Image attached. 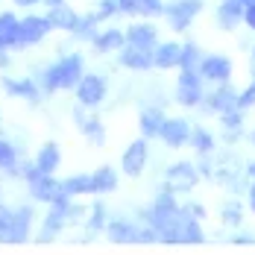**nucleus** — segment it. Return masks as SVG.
Here are the masks:
<instances>
[{
    "label": "nucleus",
    "instance_id": "1",
    "mask_svg": "<svg viewBox=\"0 0 255 255\" xmlns=\"http://www.w3.org/2000/svg\"><path fill=\"white\" fill-rule=\"evenodd\" d=\"M82 79V56L71 53L65 59H59L56 65H50L44 71V88L47 91H62V88H77V82Z\"/></svg>",
    "mask_w": 255,
    "mask_h": 255
},
{
    "label": "nucleus",
    "instance_id": "2",
    "mask_svg": "<svg viewBox=\"0 0 255 255\" xmlns=\"http://www.w3.org/2000/svg\"><path fill=\"white\" fill-rule=\"evenodd\" d=\"M24 176H26V182H29L32 197H35V200H41V203H56V200L68 197V194H65V188H62V182H56L53 173H41V170H38V164H26Z\"/></svg>",
    "mask_w": 255,
    "mask_h": 255
},
{
    "label": "nucleus",
    "instance_id": "3",
    "mask_svg": "<svg viewBox=\"0 0 255 255\" xmlns=\"http://www.w3.org/2000/svg\"><path fill=\"white\" fill-rule=\"evenodd\" d=\"M106 91H109V82H106V77H100V74H82V79L77 82V100H79V106H85V109L100 106V103L106 100Z\"/></svg>",
    "mask_w": 255,
    "mask_h": 255
},
{
    "label": "nucleus",
    "instance_id": "4",
    "mask_svg": "<svg viewBox=\"0 0 255 255\" xmlns=\"http://www.w3.org/2000/svg\"><path fill=\"white\" fill-rule=\"evenodd\" d=\"M53 29L50 18L44 15H26L24 21H21V26H18V44H35V41H41L47 32Z\"/></svg>",
    "mask_w": 255,
    "mask_h": 255
},
{
    "label": "nucleus",
    "instance_id": "5",
    "mask_svg": "<svg viewBox=\"0 0 255 255\" xmlns=\"http://www.w3.org/2000/svg\"><path fill=\"white\" fill-rule=\"evenodd\" d=\"M147 155H150V150H147V138L132 141V144L127 147V153H124V158H121L124 173H127V176H141V170L147 167Z\"/></svg>",
    "mask_w": 255,
    "mask_h": 255
},
{
    "label": "nucleus",
    "instance_id": "6",
    "mask_svg": "<svg viewBox=\"0 0 255 255\" xmlns=\"http://www.w3.org/2000/svg\"><path fill=\"white\" fill-rule=\"evenodd\" d=\"M121 65L124 68H132V71H147L153 68V47H138V44H124L121 47Z\"/></svg>",
    "mask_w": 255,
    "mask_h": 255
},
{
    "label": "nucleus",
    "instance_id": "7",
    "mask_svg": "<svg viewBox=\"0 0 255 255\" xmlns=\"http://www.w3.org/2000/svg\"><path fill=\"white\" fill-rule=\"evenodd\" d=\"M29 226H32V208L29 205H21L12 211V223H9V235H6V244H21L29 235Z\"/></svg>",
    "mask_w": 255,
    "mask_h": 255
},
{
    "label": "nucleus",
    "instance_id": "8",
    "mask_svg": "<svg viewBox=\"0 0 255 255\" xmlns=\"http://www.w3.org/2000/svg\"><path fill=\"white\" fill-rule=\"evenodd\" d=\"M200 9H203L200 0H179V3H173V6H167L164 12H167V18H170L173 29H185V26L191 24V18H194Z\"/></svg>",
    "mask_w": 255,
    "mask_h": 255
},
{
    "label": "nucleus",
    "instance_id": "9",
    "mask_svg": "<svg viewBox=\"0 0 255 255\" xmlns=\"http://www.w3.org/2000/svg\"><path fill=\"white\" fill-rule=\"evenodd\" d=\"M194 182H197V173H194V167L188 161H179L167 170V188L170 191H191Z\"/></svg>",
    "mask_w": 255,
    "mask_h": 255
},
{
    "label": "nucleus",
    "instance_id": "10",
    "mask_svg": "<svg viewBox=\"0 0 255 255\" xmlns=\"http://www.w3.org/2000/svg\"><path fill=\"white\" fill-rule=\"evenodd\" d=\"M161 138H164V144L167 147H182L188 138H191V127L185 124V121H179V118H164V124H161V132H158Z\"/></svg>",
    "mask_w": 255,
    "mask_h": 255
},
{
    "label": "nucleus",
    "instance_id": "11",
    "mask_svg": "<svg viewBox=\"0 0 255 255\" xmlns=\"http://www.w3.org/2000/svg\"><path fill=\"white\" fill-rule=\"evenodd\" d=\"M203 97V91H200V77H197V71H185L182 77H179V103L182 106H197Z\"/></svg>",
    "mask_w": 255,
    "mask_h": 255
},
{
    "label": "nucleus",
    "instance_id": "12",
    "mask_svg": "<svg viewBox=\"0 0 255 255\" xmlns=\"http://www.w3.org/2000/svg\"><path fill=\"white\" fill-rule=\"evenodd\" d=\"M77 118V127H79V132L91 141V144H106V127L100 124V118H94V115H85V112H77L74 115Z\"/></svg>",
    "mask_w": 255,
    "mask_h": 255
},
{
    "label": "nucleus",
    "instance_id": "13",
    "mask_svg": "<svg viewBox=\"0 0 255 255\" xmlns=\"http://www.w3.org/2000/svg\"><path fill=\"white\" fill-rule=\"evenodd\" d=\"M200 74H203L205 79L226 82L229 74H232V65H229V59H223V56H208V59L200 62Z\"/></svg>",
    "mask_w": 255,
    "mask_h": 255
},
{
    "label": "nucleus",
    "instance_id": "14",
    "mask_svg": "<svg viewBox=\"0 0 255 255\" xmlns=\"http://www.w3.org/2000/svg\"><path fill=\"white\" fill-rule=\"evenodd\" d=\"M47 18H50V24L56 29H68V32H74L79 24V15L68 6V3H59V6H50V12H47Z\"/></svg>",
    "mask_w": 255,
    "mask_h": 255
},
{
    "label": "nucleus",
    "instance_id": "15",
    "mask_svg": "<svg viewBox=\"0 0 255 255\" xmlns=\"http://www.w3.org/2000/svg\"><path fill=\"white\" fill-rule=\"evenodd\" d=\"M153 59L155 68H176V65H182V47L173 41L158 44V47H153Z\"/></svg>",
    "mask_w": 255,
    "mask_h": 255
},
{
    "label": "nucleus",
    "instance_id": "16",
    "mask_svg": "<svg viewBox=\"0 0 255 255\" xmlns=\"http://www.w3.org/2000/svg\"><path fill=\"white\" fill-rule=\"evenodd\" d=\"M35 164H38L41 173H53V170L62 164V150H59V144L47 141V144L38 150V155H35Z\"/></svg>",
    "mask_w": 255,
    "mask_h": 255
},
{
    "label": "nucleus",
    "instance_id": "17",
    "mask_svg": "<svg viewBox=\"0 0 255 255\" xmlns=\"http://www.w3.org/2000/svg\"><path fill=\"white\" fill-rule=\"evenodd\" d=\"M106 229H109V235H112V241H118V244L141 241V229L132 226L129 220H112V223H106Z\"/></svg>",
    "mask_w": 255,
    "mask_h": 255
},
{
    "label": "nucleus",
    "instance_id": "18",
    "mask_svg": "<svg viewBox=\"0 0 255 255\" xmlns=\"http://www.w3.org/2000/svg\"><path fill=\"white\" fill-rule=\"evenodd\" d=\"M155 26L153 24H132L127 29V44H138V47H155Z\"/></svg>",
    "mask_w": 255,
    "mask_h": 255
},
{
    "label": "nucleus",
    "instance_id": "19",
    "mask_svg": "<svg viewBox=\"0 0 255 255\" xmlns=\"http://www.w3.org/2000/svg\"><path fill=\"white\" fill-rule=\"evenodd\" d=\"M3 88L12 94V97H26V100H38V88L32 79H12V77H3Z\"/></svg>",
    "mask_w": 255,
    "mask_h": 255
},
{
    "label": "nucleus",
    "instance_id": "20",
    "mask_svg": "<svg viewBox=\"0 0 255 255\" xmlns=\"http://www.w3.org/2000/svg\"><path fill=\"white\" fill-rule=\"evenodd\" d=\"M91 185H94V194H109V191H115V188H118V173H115V167H109V164L97 167V170L91 173Z\"/></svg>",
    "mask_w": 255,
    "mask_h": 255
},
{
    "label": "nucleus",
    "instance_id": "21",
    "mask_svg": "<svg viewBox=\"0 0 255 255\" xmlns=\"http://www.w3.org/2000/svg\"><path fill=\"white\" fill-rule=\"evenodd\" d=\"M18 26H21V21L12 12H3L0 15V44L3 47H15L18 44Z\"/></svg>",
    "mask_w": 255,
    "mask_h": 255
},
{
    "label": "nucleus",
    "instance_id": "22",
    "mask_svg": "<svg viewBox=\"0 0 255 255\" xmlns=\"http://www.w3.org/2000/svg\"><path fill=\"white\" fill-rule=\"evenodd\" d=\"M127 44V32H121V29H106L100 35H94V47L100 53H109V50H121Z\"/></svg>",
    "mask_w": 255,
    "mask_h": 255
},
{
    "label": "nucleus",
    "instance_id": "23",
    "mask_svg": "<svg viewBox=\"0 0 255 255\" xmlns=\"http://www.w3.org/2000/svg\"><path fill=\"white\" fill-rule=\"evenodd\" d=\"M161 124H164V115L158 109H144L141 112V132H144V138L158 135L161 132Z\"/></svg>",
    "mask_w": 255,
    "mask_h": 255
},
{
    "label": "nucleus",
    "instance_id": "24",
    "mask_svg": "<svg viewBox=\"0 0 255 255\" xmlns=\"http://www.w3.org/2000/svg\"><path fill=\"white\" fill-rule=\"evenodd\" d=\"M62 188H65V194H68V197H79V194H94L91 176H85V173L65 179V182H62Z\"/></svg>",
    "mask_w": 255,
    "mask_h": 255
},
{
    "label": "nucleus",
    "instance_id": "25",
    "mask_svg": "<svg viewBox=\"0 0 255 255\" xmlns=\"http://www.w3.org/2000/svg\"><path fill=\"white\" fill-rule=\"evenodd\" d=\"M208 106H211V109H217V112H229V109H235V106H238V94L232 91L229 85H223L220 91H214V94H211Z\"/></svg>",
    "mask_w": 255,
    "mask_h": 255
},
{
    "label": "nucleus",
    "instance_id": "26",
    "mask_svg": "<svg viewBox=\"0 0 255 255\" xmlns=\"http://www.w3.org/2000/svg\"><path fill=\"white\" fill-rule=\"evenodd\" d=\"M238 18H241V0H226L220 6V24L229 29V26L238 24Z\"/></svg>",
    "mask_w": 255,
    "mask_h": 255
},
{
    "label": "nucleus",
    "instance_id": "27",
    "mask_svg": "<svg viewBox=\"0 0 255 255\" xmlns=\"http://www.w3.org/2000/svg\"><path fill=\"white\" fill-rule=\"evenodd\" d=\"M97 21H100V15L94 12V15H79V24H77V32L79 38H94L97 32H94V26H97Z\"/></svg>",
    "mask_w": 255,
    "mask_h": 255
},
{
    "label": "nucleus",
    "instance_id": "28",
    "mask_svg": "<svg viewBox=\"0 0 255 255\" xmlns=\"http://www.w3.org/2000/svg\"><path fill=\"white\" fill-rule=\"evenodd\" d=\"M15 164H18V153H15V147H12L9 141H3V138H0V167L15 170Z\"/></svg>",
    "mask_w": 255,
    "mask_h": 255
},
{
    "label": "nucleus",
    "instance_id": "29",
    "mask_svg": "<svg viewBox=\"0 0 255 255\" xmlns=\"http://www.w3.org/2000/svg\"><path fill=\"white\" fill-rule=\"evenodd\" d=\"M182 241H191V244H200L203 241V229L197 226V220L182 217Z\"/></svg>",
    "mask_w": 255,
    "mask_h": 255
},
{
    "label": "nucleus",
    "instance_id": "30",
    "mask_svg": "<svg viewBox=\"0 0 255 255\" xmlns=\"http://www.w3.org/2000/svg\"><path fill=\"white\" fill-rule=\"evenodd\" d=\"M200 62H203V59H200V50H197L194 44L182 47V68H185V71H194V68H197Z\"/></svg>",
    "mask_w": 255,
    "mask_h": 255
},
{
    "label": "nucleus",
    "instance_id": "31",
    "mask_svg": "<svg viewBox=\"0 0 255 255\" xmlns=\"http://www.w3.org/2000/svg\"><path fill=\"white\" fill-rule=\"evenodd\" d=\"M161 0H138V15H161Z\"/></svg>",
    "mask_w": 255,
    "mask_h": 255
},
{
    "label": "nucleus",
    "instance_id": "32",
    "mask_svg": "<svg viewBox=\"0 0 255 255\" xmlns=\"http://www.w3.org/2000/svg\"><path fill=\"white\" fill-rule=\"evenodd\" d=\"M88 226H91V229H103V226H106V205H94V208H91V220H88Z\"/></svg>",
    "mask_w": 255,
    "mask_h": 255
},
{
    "label": "nucleus",
    "instance_id": "33",
    "mask_svg": "<svg viewBox=\"0 0 255 255\" xmlns=\"http://www.w3.org/2000/svg\"><path fill=\"white\" fill-rule=\"evenodd\" d=\"M9 223H12V208L0 203V241H6V235H9Z\"/></svg>",
    "mask_w": 255,
    "mask_h": 255
},
{
    "label": "nucleus",
    "instance_id": "34",
    "mask_svg": "<svg viewBox=\"0 0 255 255\" xmlns=\"http://www.w3.org/2000/svg\"><path fill=\"white\" fill-rule=\"evenodd\" d=\"M191 138H194V144H197V150H211V144H214V141H211V135H208V132H203V129H194V132H191Z\"/></svg>",
    "mask_w": 255,
    "mask_h": 255
},
{
    "label": "nucleus",
    "instance_id": "35",
    "mask_svg": "<svg viewBox=\"0 0 255 255\" xmlns=\"http://www.w3.org/2000/svg\"><path fill=\"white\" fill-rule=\"evenodd\" d=\"M118 12H121L118 0H100V9H97L100 18H112V15H118Z\"/></svg>",
    "mask_w": 255,
    "mask_h": 255
},
{
    "label": "nucleus",
    "instance_id": "36",
    "mask_svg": "<svg viewBox=\"0 0 255 255\" xmlns=\"http://www.w3.org/2000/svg\"><path fill=\"white\" fill-rule=\"evenodd\" d=\"M253 103H255V82L238 97V109H247V106H253Z\"/></svg>",
    "mask_w": 255,
    "mask_h": 255
},
{
    "label": "nucleus",
    "instance_id": "37",
    "mask_svg": "<svg viewBox=\"0 0 255 255\" xmlns=\"http://www.w3.org/2000/svg\"><path fill=\"white\" fill-rule=\"evenodd\" d=\"M124 15H138V0H118Z\"/></svg>",
    "mask_w": 255,
    "mask_h": 255
},
{
    "label": "nucleus",
    "instance_id": "38",
    "mask_svg": "<svg viewBox=\"0 0 255 255\" xmlns=\"http://www.w3.org/2000/svg\"><path fill=\"white\" fill-rule=\"evenodd\" d=\"M226 127H229V129L241 127V115H235V112L229 109V112H226Z\"/></svg>",
    "mask_w": 255,
    "mask_h": 255
},
{
    "label": "nucleus",
    "instance_id": "39",
    "mask_svg": "<svg viewBox=\"0 0 255 255\" xmlns=\"http://www.w3.org/2000/svg\"><path fill=\"white\" fill-rule=\"evenodd\" d=\"M226 220H229V223L241 220V208H235V205H226Z\"/></svg>",
    "mask_w": 255,
    "mask_h": 255
},
{
    "label": "nucleus",
    "instance_id": "40",
    "mask_svg": "<svg viewBox=\"0 0 255 255\" xmlns=\"http://www.w3.org/2000/svg\"><path fill=\"white\" fill-rule=\"evenodd\" d=\"M9 65V53H6V47L0 44V68H6Z\"/></svg>",
    "mask_w": 255,
    "mask_h": 255
},
{
    "label": "nucleus",
    "instance_id": "41",
    "mask_svg": "<svg viewBox=\"0 0 255 255\" xmlns=\"http://www.w3.org/2000/svg\"><path fill=\"white\" fill-rule=\"evenodd\" d=\"M247 24L255 29V6H250V9H247Z\"/></svg>",
    "mask_w": 255,
    "mask_h": 255
},
{
    "label": "nucleus",
    "instance_id": "42",
    "mask_svg": "<svg viewBox=\"0 0 255 255\" xmlns=\"http://www.w3.org/2000/svg\"><path fill=\"white\" fill-rule=\"evenodd\" d=\"M15 3H18V6H35L38 0H15Z\"/></svg>",
    "mask_w": 255,
    "mask_h": 255
},
{
    "label": "nucleus",
    "instance_id": "43",
    "mask_svg": "<svg viewBox=\"0 0 255 255\" xmlns=\"http://www.w3.org/2000/svg\"><path fill=\"white\" fill-rule=\"evenodd\" d=\"M250 205H253V211H255V185L250 188Z\"/></svg>",
    "mask_w": 255,
    "mask_h": 255
},
{
    "label": "nucleus",
    "instance_id": "44",
    "mask_svg": "<svg viewBox=\"0 0 255 255\" xmlns=\"http://www.w3.org/2000/svg\"><path fill=\"white\" fill-rule=\"evenodd\" d=\"M59 3H68V0H47V6H59Z\"/></svg>",
    "mask_w": 255,
    "mask_h": 255
},
{
    "label": "nucleus",
    "instance_id": "45",
    "mask_svg": "<svg viewBox=\"0 0 255 255\" xmlns=\"http://www.w3.org/2000/svg\"><path fill=\"white\" fill-rule=\"evenodd\" d=\"M241 3H247V6H255V0H241Z\"/></svg>",
    "mask_w": 255,
    "mask_h": 255
},
{
    "label": "nucleus",
    "instance_id": "46",
    "mask_svg": "<svg viewBox=\"0 0 255 255\" xmlns=\"http://www.w3.org/2000/svg\"><path fill=\"white\" fill-rule=\"evenodd\" d=\"M250 173H253V176H255V164H253V167H250Z\"/></svg>",
    "mask_w": 255,
    "mask_h": 255
},
{
    "label": "nucleus",
    "instance_id": "47",
    "mask_svg": "<svg viewBox=\"0 0 255 255\" xmlns=\"http://www.w3.org/2000/svg\"><path fill=\"white\" fill-rule=\"evenodd\" d=\"M253 59H255V53H253Z\"/></svg>",
    "mask_w": 255,
    "mask_h": 255
}]
</instances>
